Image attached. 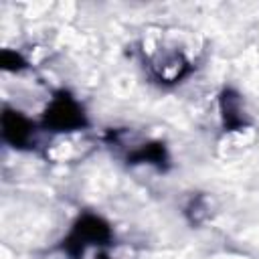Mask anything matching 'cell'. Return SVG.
<instances>
[{
  "label": "cell",
  "mask_w": 259,
  "mask_h": 259,
  "mask_svg": "<svg viewBox=\"0 0 259 259\" xmlns=\"http://www.w3.org/2000/svg\"><path fill=\"white\" fill-rule=\"evenodd\" d=\"M55 109H57V113H51V119H53L59 127H71V125L81 123V115H79L77 107H75L69 99L57 101V103H55Z\"/></svg>",
  "instance_id": "obj_1"
}]
</instances>
